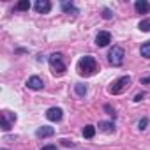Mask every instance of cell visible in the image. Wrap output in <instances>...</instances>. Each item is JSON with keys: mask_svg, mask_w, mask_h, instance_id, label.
<instances>
[{"mask_svg": "<svg viewBox=\"0 0 150 150\" xmlns=\"http://www.w3.org/2000/svg\"><path fill=\"white\" fill-rule=\"evenodd\" d=\"M96 71H97L96 58L90 57V55L81 57V60L78 62V72L81 74V76H92V74H96Z\"/></svg>", "mask_w": 150, "mask_h": 150, "instance_id": "1", "label": "cell"}, {"mask_svg": "<svg viewBox=\"0 0 150 150\" xmlns=\"http://www.w3.org/2000/svg\"><path fill=\"white\" fill-rule=\"evenodd\" d=\"M50 65H51V71H53L55 76H62V74L65 72V64H64L60 53H53V55H50Z\"/></svg>", "mask_w": 150, "mask_h": 150, "instance_id": "2", "label": "cell"}, {"mask_svg": "<svg viewBox=\"0 0 150 150\" xmlns=\"http://www.w3.org/2000/svg\"><path fill=\"white\" fill-rule=\"evenodd\" d=\"M124 57H125V51H124V48H120V46H113V48L110 50V53H108V60H110V64L115 65V67H118V65L124 64Z\"/></svg>", "mask_w": 150, "mask_h": 150, "instance_id": "3", "label": "cell"}, {"mask_svg": "<svg viewBox=\"0 0 150 150\" xmlns=\"http://www.w3.org/2000/svg\"><path fill=\"white\" fill-rule=\"evenodd\" d=\"M129 85H131V78H129V76H122V78H118L117 81L111 83V87H110V94H113V96L122 94V92H125V90L129 88Z\"/></svg>", "mask_w": 150, "mask_h": 150, "instance_id": "4", "label": "cell"}, {"mask_svg": "<svg viewBox=\"0 0 150 150\" xmlns=\"http://www.w3.org/2000/svg\"><path fill=\"white\" fill-rule=\"evenodd\" d=\"M14 122H16V115H14V113H11V111H2V129H4V131H9Z\"/></svg>", "mask_w": 150, "mask_h": 150, "instance_id": "5", "label": "cell"}, {"mask_svg": "<svg viewBox=\"0 0 150 150\" xmlns=\"http://www.w3.org/2000/svg\"><path fill=\"white\" fill-rule=\"evenodd\" d=\"M110 42H111V34H110V32H99V34H97L96 44H97L99 48H104V46H108Z\"/></svg>", "mask_w": 150, "mask_h": 150, "instance_id": "6", "label": "cell"}, {"mask_svg": "<svg viewBox=\"0 0 150 150\" xmlns=\"http://www.w3.org/2000/svg\"><path fill=\"white\" fill-rule=\"evenodd\" d=\"M27 87L32 88V90H41V88L44 87V83H42V80H41L39 76H30V78L27 80Z\"/></svg>", "mask_w": 150, "mask_h": 150, "instance_id": "7", "label": "cell"}, {"mask_svg": "<svg viewBox=\"0 0 150 150\" xmlns=\"http://www.w3.org/2000/svg\"><path fill=\"white\" fill-rule=\"evenodd\" d=\"M62 110L60 108H50L48 111H46V118L48 120H51V122H58V120H62Z\"/></svg>", "mask_w": 150, "mask_h": 150, "instance_id": "8", "label": "cell"}, {"mask_svg": "<svg viewBox=\"0 0 150 150\" xmlns=\"http://www.w3.org/2000/svg\"><path fill=\"white\" fill-rule=\"evenodd\" d=\"M34 7H35V11H37V13H42V14H46V13H50V11H51V4L48 2V0H37Z\"/></svg>", "mask_w": 150, "mask_h": 150, "instance_id": "9", "label": "cell"}, {"mask_svg": "<svg viewBox=\"0 0 150 150\" xmlns=\"http://www.w3.org/2000/svg\"><path fill=\"white\" fill-rule=\"evenodd\" d=\"M53 134H55V129H53V127H48V125L39 127L37 132H35L37 138H50V136H53Z\"/></svg>", "mask_w": 150, "mask_h": 150, "instance_id": "10", "label": "cell"}, {"mask_svg": "<svg viewBox=\"0 0 150 150\" xmlns=\"http://www.w3.org/2000/svg\"><path fill=\"white\" fill-rule=\"evenodd\" d=\"M134 9H136V13H139V14H146V13L150 11V4L146 2V0H138V2L134 4Z\"/></svg>", "mask_w": 150, "mask_h": 150, "instance_id": "11", "label": "cell"}, {"mask_svg": "<svg viewBox=\"0 0 150 150\" xmlns=\"http://www.w3.org/2000/svg\"><path fill=\"white\" fill-rule=\"evenodd\" d=\"M99 129L103 131V132H113L115 131V125L111 124V122H99Z\"/></svg>", "mask_w": 150, "mask_h": 150, "instance_id": "12", "label": "cell"}, {"mask_svg": "<svg viewBox=\"0 0 150 150\" xmlns=\"http://www.w3.org/2000/svg\"><path fill=\"white\" fill-rule=\"evenodd\" d=\"M74 90H76V94H78L80 97H85V94H87V85H85V83H76V85H74Z\"/></svg>", "mask_w": 150, "mask_h": 150, "instance_id": "13", "label": "cell"}, {"mask_svg": "<svg viewBox=\"0 0 150 150\" xmlns=\"http://www.w3.org/2000/svg\"><path fill=\"white\" fill-rule=\"evenodd\" d=\"M94 134H96V127H94V125H85V127H83V136H85V138L90 139V138H94Z\"/></svg>", "mask_w": 150, "mask_h": 150, "instance_id": "14", "label": "cell"}, {"mask_svg": "<svg viewBox=\"0 0 150 150\" xmlns=\"http://www.w3.org/2000/svg\"><path fill=\"white\" fill-rule=\"evenodd\" d=\"M139 51H141V57H145V58H150V41L143 42Z\"/></svg>", "mask_w": 150, "mask_h": 150, "instance_id": "15", "label": "cell"}, {"mask_svg": "<svg viewBox=\"0 0 150 150\" xmlns=\"http://www.w3.org/2000/svg\"><path fill=\"white\" fill-rule=\"evenodd\" d=\"M62 11H64V13H72V14L78 13L76 7H74L72 4H69V2H62Z\"/></svg>", "mask_w": 150, "mask_h": 150, "instance_id": "16", "label": "cell"}, {"mask_svg": "<svg viewBox=\"0 0 150 150\" xmlns=\"http://www.w3.org/2000/svg\"><path fill=\"white\" fill-rule=\"evenodd\" d=\"M16 9L18 11H28L30 9V2H28V0H21V2L16 4Z\"/></svg>", "mask_w": 150, "mask_h": 150, "instance_id": "17", "label": "cell"}, {"mask_svg": "<svg viewBox=\"0 0 150 150\" xmlns=\"http://www.w3.org/2000/svg\"><path fill=\"white\" fill-rule=\"evenodd\" d=\"M138 28H139L141 32H150V21H148V20H143V21H139Z\"/></svg>", "mask_w": 150, "mask_h": 150, "instance_id": "18", "label": "cell"}, {"mask_svg": "<svg viewBox=\"0 0 150 150\" xmlns=\"http://www.w3.org/2000/svg\"><path fill=\"white\" fill-rule=\"evenodd\" d=\"M146 124H148V120H146V118H141V120H139V122H138V127H139V129H141V131H143V129H145V127H146Z\"/></svg>", "mask_w": 150, "mask_h": 150, "instance_id": "19", "label": "cell"}, {"mask_svg": "<svg viewBox=\"0 0 150 150\" xmlns=\"http://www.w3.org/2000/svg\"><path fill=\"white\" fill-rule=\"evenodd\" d=\"M103 18H104V20H110V18H111V11H110V9H104V11H103Z\"/></svg>", "mask_w": 150, "mask_h": 150, "instance_id": "20", "label": "cell"}, {"mask_svg": "<svg viewBox=\"0 0 150 150\" xmlns=\"http://www.w3.org/2000/svg\"><path fill=\"white\" fill-rule=\"evenodd\" d=\"M143 97H145V92H141V94H136V97H134V101H136V103H139V101H141Z\"/></svg>", "mask_w": 150, "mask_h": 150, "instance_id": "21", "label": "cell"}, {"mask_svg": "<svg viewBox=\"0 0 150 150\" xmlns=\"http://www.w3.org/2000/svg\"><path fill=\"white\" fill-rule=\"evenodd\" d=\"M41 150H57V145H46V146H42Z\"/></svg>", "mask_w": 150, "mask_h": 150, "instance_id": "22", "label": "cell"}, {"mask_svg": "<svg viewBox=\"0 0 150 150\" xmlns=\"http://www.w3.org/2000/svg\"><path fill=\"white\" fill-rule=\"evenodd\" d=\"M62 143H64L65 146H74V143H72V141H69V139H62Z\"/></svg>", "mask_w": 150, "mask_h": 150, "instance_id": "23", "label": "cell"}, {"mask_svg": "<svg viewBox=\"0 0 150 150\" xmlns=\"http://www.w3.org/2000/svg\"><path fill=\"white\" fill-rule=\"evenodd\" d=\"M141 83H143V85H145V83H150V76H148V78H143Z\"/></svg>", "mask_w": 150, "mask_h": 150, "instance_id": "24", "label": "cell"}, {"mask_svg": "<svg viewBox=\"0 0 150 150\" xmlns=\"http://www.w3.org/2000/svg\"><path fill=\"white\" fill-rule=\"evenodd\" d=\"M2 150H6V148H2Z\"/></svg>", "mask_w": 150, "mask_h": 150, "instance_id": "25", "label": "cell"}]
</instances>
